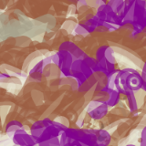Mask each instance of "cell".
Listing matches in <instances>:
<instances>
[{"label": "cell", "instance_id": "cell-6", "mask_svg": "<svg viewBox=\"0 0 146 146\" xmlns=\"http://www.w3.org/2000/svg\"><path fill=\"white\" fill-rule=\"evenodd\" d=\"M86 5L89 7H96V0H86Z\"/></svg>", "mask_w": 146, "mask_h": 146}, {"label": "cell", "instance_id": "cell-5", "mask_svg": "<svg viewBox=\"0 0 146 146\" xmlns=\"http://www.w3.org/2000/svg\"><path fill=\"white\" fill-rule=\"evenodd\" d=\"M77 11V8H76V6L75 5H70V7H68V16H72L74 15Z\"/></svg>", "mask_w": 146, "mask_h": 146}, {"label": "cell", "instance_id": "cell-8", "mask_svg": "<svg viewBox=\"0 0 146 146\" xmlns=\"http://www.w3.org/2000/svg\"><path fill=\"white\" fill-rule=\"evenodd\" d=\"M68 1H71V2H73V1H77V2H78L79 0H68Z\"/></svg>", "mask_w": 146, "mask_h": 146}, {"label": "cell", "instance_id": "cell-7", "mask_svg": "<svg viewBox=\"0 0 146 146\" xmlns=\"http://www.w3.org/2000/svg\"><path fill=\"white\" fill-rule=\"evenodd\" d=\"M82 6H86V0H79L77 3V7L76 8H79Z\"/></svg>", "mask_w": 146, "mask_h": 146}, {"label": "cell", "instance_id": "cell-3", "mask_svg": "<svg viewBox=\"0 0 146 146\" xmlns=\"http://www.w3.org/2000/svg\"><path fill=\"white\" fill-rule=\"evenodd\" d=\"M75 27H76L75 22H73L71 20H67L63 24V27H64V29H66V30L68 31V32H72L73 30H74Z\"/></svg>", "mask_w": 146, "mask_h": 146}, {"label": "cell", "instance_id": "cell-4", "mask_svg": "<svg viewBox=\"0 0 146 146\" xmlns=\"http://www.w3.org/2000/svg\"><path fill=\"white\" fill-rule=\"evenodd\" d=\"M119 93L116 92V91H112V93H111V99L109 100V102H108V105H111V106H113V105H115L117 102H118V100H119Z\"/></svg>", "mask_w": 146, "mask_h": 146}, {"label": "cell", "instance_id": "cell-1", "mask_svg": "<svg viewBox=\"0 0 146 146\" xmlns=\"http://www.w3.org/2000/svg\"><path fill=\"white\" fill-rule=\"evenodd\" d=\"M108 6L111 8V10L116 14L118 17L122 18L124 15L125 10V3L124 0H110L108 3Z\"/></svg>", "mask_w": 146, "mask_h": 146}, {"label": "cell", "instance_id": "cell-2", "mask_svg": "<svg viewBox=\"0 0 146 146\" xmlns=\"http://www.w3.org/2000/svg\"><path fill=\"white\" fill-rule=\"evenodd\" d=\"M74 31H75V33L78 34V35H80V36H86V35H88V31L86 30L85 27L79 24V25H76L75 27V29H74Z\"/></svg>", "mask_w": 146, "mask_h": 146}, {"label": "cell", "instance_id": "cell-9", "mask_svg": "<svg viewBox=\"0 0 146 146\" xmlns=\"http://www.w3.org/2000/svg\"><path fill=\"white\" fill-rule=\"evenodd\" d=\"M102 1H104V2H105V1H106V0H102Z\"/></svg>", "mask_w": 146, "mask_h": 146}]
</instances>
